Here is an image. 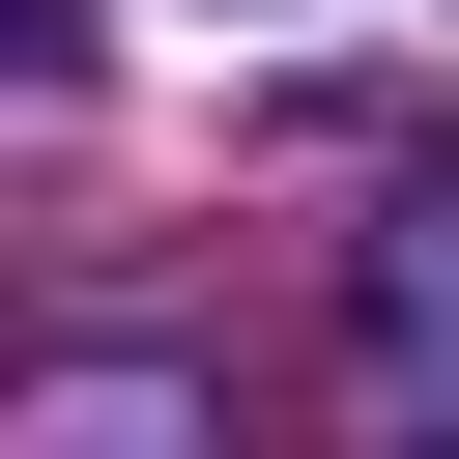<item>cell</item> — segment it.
<instances>
[{"instance_id": "obj_1", "label": "cell", "mask_w": 459, "mask_h": 459, "mask_svg": "<svg viewBox=\"0 0 459 459\" xmlns=\"http://www.w3.org/2000/svg\"><path fill=\"white\" fill-rule=\"evenodd\" d=\"M29 57H57V0H0V86H29Z\"/></svg>"}]
</instances>
